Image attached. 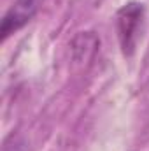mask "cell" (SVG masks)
<instances>
[{"label": "cell", "instance_id": "7a4b0ae2", "mask_svg": "<svg viewBox=\"0 0 149 151\" xmlns=\"http://www.w3.org/2000/svg\"><path fill=\"white\" fill-rule=\"evenodd\" d=\"M35 11H37V0H16L2 19V27H0L2 40H5L19 28H23L34 18Z\"/></svg>", "mask_w": 149, "mask_h": 151}, {"label": "cell", "instance_id": "3957f363", "mask_svg": "<svg viewBox=\"0 0 149 151\" xmlns=\"http://www.w3.org/2000/svg\"><path fill=\"white\" fill-rule=\"evenodd\" d=\"M100 40L93 32H81L72 40V56L75 62H90L98 49Z\"/></svg>", "mask_w": 149, "mask_h": 151}, {"label": "cell", "instance_id": "6da1fadb", "mask_svg": "<svg viewBox=\"0 0 149 151\" xmlns=\"http://www.w3.org/2000/svg\"><path fill=\"white\" fill-rule=\"evenodd\" d=\"M142 19H144V7L137 2L126 4L117 11V16H116L117 39L125 56H132L135 51Z\"/></svg>", "mask_w": 149, "mask_h": 151}]
</instances>
